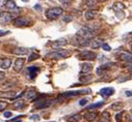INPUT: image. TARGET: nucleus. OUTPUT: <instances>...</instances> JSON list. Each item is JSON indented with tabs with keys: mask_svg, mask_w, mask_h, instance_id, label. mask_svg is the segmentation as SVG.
<instances>
[{
	"mask_svg": "<svg viewBox=\"0 0 132 122\" xmlns=\"http://www.w3.org/2000/svg\"><path fill=\"white\" fill-rule=\"evenodd\" d=\"M88 93H90L89 89H86V90H76V91H67V92L59 94L57 96V100L58 101H63L64 99H68V98H71V97H74V96H78V95H81V94H88Z\"/></svg>",
	"mask_w": 132,
	"mask_h": 122,
	"instance_id": "1",
	"label": "nucleus"
},
{
	"mask_svg": "<svg viewBox=\"0 0 132 122\" xmlns=\"http://www.w3.org/2000/svg\"><path fill=\"white\" fill-rule=\"evenodd\" d=\"M76 35L81 38H84V39H93L96 35V31H94L88 26H83L77 31Z\"/></svg>",
	"mask_w": 132,
	"mask_h": 122,
	"instance_id": "2",
	"label": "nucleus"
},
{
	"mask_svg": "<svg viewBox=\"0 0 132 122\" xmlns=\"http://www.w3.org/2000/svg\"><path fill=\"white\" fill-rule=\"evenodd\" d=\"M71 56V52L68 50H57L54 52H51L49 54L46 55V58H50V59H64Z\"/></svg>",
	"mask_w": 132,
	"mask_h": 122,
	"instance_id": "3",
	"label": "nucleus"
},
{
	"mask_svg": "<svg viewBox=\"0 0 132 122\" xmlns=\"http://www.w3.org/2000/svg\"><path fill=\"white\" fill-rule=\"evenodd\" d=\"M4 7L9 11V13L12 15L13 18H17L20 14V9L17 6V4H16V2L14 1V0H7V1H5Z\"/></svg>",
	"mask_w": 132,
	"mask_h": 122,
	"instance_id": "4",
	"label": "nucleus"
},
{
	"mask_svg": "<svg viewBox=\"0 0 132 122\" xmlns=\"http://www.w3.org/2000/svg\"><path fill=\"white\" fill-rule=\"evenodd\" d=\"M62 14H63V9L62 8H60V7H52V8L47 9L46 17L49 20H55L58 17H60Z\"/></svg>",
	"mask_w": 132,
	"mask_h": 122,
	"instance_id": "5",
	"label": "nucleus"
},
{
	"mask_svg": "<svg viewBox=\"0 0 132 122\" xmlns=\"http://www.w3.org/2000/svg\"><path fill=\"white\" fill-rule=\"evenodd\" d=\"M30 23H31V21L27 17H17V18H15V20L13 22L14 26H16V27H26V26H29Z\"/></svg>",
	"mask_w": 132,
	"mask_h": 122,
	"instance_id": "6",
	"label": "nucleus"
},
{
	"mask_svg": "<svg viewBox=\"0 0 132 122\" xmlns=\"http://www.w3.org/2000/svg\"><path fill=\"white\" fill-rule=\"evenodd\" d=\"M77 58L80 60H89L93 61L97 58V54L92 52V51H82L81 53H79L77 55Z\"/></svg>",
	"mask_w": 132,
	"mask_h": 122,
	"instance_id": "7",
	"label": "nucleus"
},
{
	"mask_svg": "<svg viewBox=\"0 0 132 122\" xmlns=\"http://www.w3.org/2000/svg\"><path fill=\"white\" fill-rule=\"evenodd\" d=\"M53 100L51 98H42V99H38V101L36 103L35 107L37 109H47L52 105Z\"/></svg>",
	"mask_w": 132,
	"mask_h": 122,
	"instance_id": "8",
	"label": "nucleus"
},
{
	"mask_svg": "<svg viewBox=\"0 0 132 122\" xmlns=\"http://www.w3.org/2000/svg\"><path fill=\"white\" fill-rule=\"evenodd\" d=\"M17 97H18V91H14V90L0 91V98L12 99V98H17Z\"/></svg>",
	"mask_w": 132,
	"mask_h": 122,
	"instance_id": "9",
	"label": "nucleus"
},
{
	"mask_svg": "<svg viewBox=\"0 0 132 122\" xmlns=\"http://www.w3.org/2000/svg\"><path fill=\"white\" fill-rule=\"evenodd\" d=\"M112 8H113V11L116 12V15L118 16V18H119V17H120V19H123V18H124V16H125V14H124L125 5H124L123 3H121V2H116V3L113 4Z\"/></svg>",
	"mask_w": 132,
	"mask_h": 122,
	"instance_id": "10",
	"label": "nucleus"
},
{
	"mask_svg": "<svg viewBox=\"0 0 132 122\" xmlns=\"http://www.w3.org/2000/svg\"><path fill=\"white\" fill-rule=\"evenodd\" d=\"M12 19H13V17H12V15L9 12H2V13H0V24L6 25V24L11 23Z\"/></svg>",
	"mask_w": 132,
	"mask_h": 122,
	"instance_id": "11",
	"label": "nucleus"
},
{
	"mask_svg": "<svg viewBox=\"0 0 132 122\" xmlns=\"http://www.w3.org/2000/svg\"><path fill=\"white\" fill-rule=\"evenodd\" d=\"M99 94L102 95L104 98H107V97H109V96L114 94V88H112V87H105V88L100 90Z\"/></svg>",
	"mask_w": 132,
	"mask_h": 122,
	"instance_id": "12",
	"label": "nucleus"
},
{
	"mask_svg": "<svg viewBox=\"0 0 132 122\" xmlns=\"http://www.w3.org/2000/svg\"><path fill=\"white\" fill-rule=\"evenodd\" d=\"M25 63V59L24 58H18L15 63H14V70L15 72H20L23 68V65Z\"/></svg>",
	"mask_w": 132,
	"mask_h": 122,
	"instance_id": "13",
	"label": "nucleus"
},
{
	"mask_svg": "<svg viewBox=\"0 0 132 122\" xmlns=\"http://www.w3.org/2000/svg\"><path fill=\"white\" fill-rule=\"evenodd\" d=\"M97 15H98V12L97 11H95V9H88V11L85 12L84 18H85V20L90 21V20H94L97 17Z\"/></svg>",
	"mask_w": 132,
	"mask_h": 122,
	"instance_id": "14",
	"label": "nucleus"
},
{
	"mask_svg": "<svg viewBox=\"0 0 132 122\" xmlns=\"http://www.w3.org/2000/svg\"><path fill=\"white\" fill-rule=\"evenodd\" d=\"M12 53L15 54V55L24 56V55H26V54L29 53V50H28L27 48H16V49H14V50L12 51Z\"/></svg>",
	"mask_w": 132,
	"mask_h": 122,
	"instance_id": "15",
	"label": "nucleus"
},
{
	"mask_svg": "<svg viewBox=\"0 0 132 122\" xmlns=\"http://www.w3.org/2000/svg\"><path fill=\"white\" fill-rule=\"evenodd\" d=\"M102 45H103V40L101 38H94V39L90 40V44H89L90 48H93V49H98V48H100Z\"/></svg>",
	"mask_w": 132,
	"mask_h": 122,
	"instance_id": "16",
	"label": "nucleus"
},
{
	"mask_svg": "<svg viewBox=\"0 0 132 122\" xmlns=\"http://www.w3.org/2000/svg\"><path fill=\"white\" fill-rule=\"evenodd\" d=\"M50 45H51L52 48H59V47H63V46L67 45V40H65L64 38H60V39L52 42Z\"/></svg>",
	"mask_w": 132,
	"mask_h": 122,
	"instance_id": "17",
	"label": "nucleus"
},
{
	"mask_svg": "<svg viewBox=\"0 0 132 122\" xmlns=\"http://www.w3.org/2000/svg\"><path fill=\"white\" fill-rule=\"evenodd\" d=\"M93 69V64L89 62H84L81 64V74H87Z\"/></svg>",
	"mask_w": 132,
	"mask_h": 122,
	"instance_id": "18",
	"label": "nucleus"
},
{
	"mask_svg": "<svg viewBox=\"0 0 132 122\" xmlns=\"http://www.w3.org/2000/svg\"><path fill=\"white\" fill-rule=\"evenodd\" d=\"M23 95H24V97L26 99H35L37 97V92L35 90H27V91L24 92Z\"/></svg>",
	"mask_w": 132,
	"mask_h": 122,
	"instance_id": "19",
	"label": "nucleus"
},
{
	"mask_svg": "<svg viewBox=\"0 0 132 122\" xmlns=\"http://www.w3.org/2000/svg\"><path fill=\"white\" fill-rule=\"evenodd\" d=\"M28 72H29L30 79H35L36 76L38 75V73L40 72V68L38 66H30V67H28Z\"/></svg>",
	"mask_w": 132,
	"mask_h": 122,
	"instance_id": "20",
	"label": "nucleus"
},
{
	"mask_svg": "<svg viewBox=\"0 0 132 122\" xmlns=\"http://www.w3.org/2000/svg\"><path fill=\"white\" fill-rule=\"evenodd\" d=\"M119 58L123 61H132V54L131 53H127V52H123L119 55Z\"/></svg>",
	"mask_w": 132,
	"mask_h": 122,
	"instance_id": "21",
	"label": "nucleus"
},
{
	"mask_svg": "<svg viewBox=\"0 0 132 122\" xmlns=\"http://www.w3.org/2000/svg\"><path fill=\"white\" fill-rule=\"evenodd\" d=\"M97 116H98V113H97V112H93V111L87 112V113L84 114V118H85L87 121H93V120H95Z\"/></svg>",
	"mask_w": 132,
	"mask_h": 122,
	"instance_id": "22",
	"label": "nucleus"
},
{
	"mask_svg": "<svg viewBox=\"0 0 132 122\" xmlns=\"http://www.w3.org/2000/svg\"><path fill=\"white\" fill-rule=\"evenodd\" d=\"M0 66H1L3 69H9L11 66H12V60L10 58H6L4 60L1 61V64H0Z\"/></svg>",
	"mask_w": 132,
	"mask_h": 122,
	"instance_id": "23",
	"label": "nucleus"
},
{
	"mask_svg": "<svg viewBox=\"0 0 132 122\" xmlns=\"http://www.w3.org/2000/svg\"><path fill=\"white\" fill-rule=\"evenodd\" d=\"M110 108H111V110H113V111H122L123 108H124V104H123L122 101H118V103L112 104V105L110 106Z\"/></svg>",
	"mask_w": 132,
	"mask_h": 122,
	"instance_id": "24",
	"label": "nucleus"
},
{
	"mask_svg": "<svg viewBox=\"0 0 132 122\" xmlns=\"http://www.w3.org/2000/svg\"><path fill=\"white\" fill-rule=\"evenodd\" d=\"M101 122H111V119H110V114H109L107 111H104V112L102 113Z\"/></svg>",
	"mask_w": 132,
	"mask_h": 122,
	"instance_id": "25",
	"label": "nucleus"
},
{
	"mask_svg": "<svg viewBox=\"0 0 132 122\" xmlns=\"http://www.w3.org/2000/svg\"><path fill=\"white\" fill-rule=\"evenodd\" d=\"M80 119H81V115H80V114H75V115L70 116V117L67 119V121H68V122H78Z\"/></svg>",
	"mask_w": 132,
	"mask_h": 122,
	"instance_id": "26",
	"label": "nucleus"
},
{
	"mask_svg": "<svg viewBox=\"0 0 132 122\" xmlns=\"http://www.w3.org/2000/svg\"><path fill=\"white\" fill-rule=\"evenodd\" d=\"M104 105V101H100V103H96V104H93V105H89L86 109H88L89 111H92V110H94V109H98V108H100V107H102Z\"/></svg>",
	"mask_w": 132,
	"mask_h": 122,
	"instance_id": "27",
	"label": "nucleus"
},
{
	"mask_svg": "<svg viewBox=\"0 0 132 122\" xmlns=\"http://www.w3.org/2000/svg\"><path fill=\"white\" fill-rule=\"evenodd\" d=\"M92 79H93V76H92V75H82L79 80H80V82L87 83V82H89Z\"/></svg>",
	"mask_w": 132,
	"mask_h": 122,
	"instance_id": "28",
	"label": "nucleus"
},
{
	"mask_svg": "<svg viewBox=\"0 0 132 122\" xmlns=\"http://www.w3.org/2000/svg\"><path fill=\"white\" fill-rule=\"evenodd\" d=\"M23 106H24V100L23 99H17L14 103V108H16V109H21V108H23Z\"/></svg>",
	"mask_w": 132,
	"mask_h": 122,
	"instance_id": "29",
	"label": "nucleus"
},
{
	"mask_svg": "<svg viewBox=\"0 0 132 122\" xmlns=\"http://www.w3.org/2000/svg\"><path fill=\"white\" fill-rule=\"evenodd\" d=\"M85 4H86L87 7L93 8V7L97 4V0H86V1H85Z\"/></svg>",
	"mask_w": 132,
	"mask_h": 122,
	"instance_id": "30",
	"label": "nucleus"
},
{
	"mask_svg": "<svg viewBox=\"0 0 132 122\" xmlns=\"http://www.w3.org/2000/svg\"><path fill=\"white\" fill-rule=\"evenodd\" d=\"M38 58H40V55H39V54H37V53H32V54L29 56L28 61H29V62H31V61H35V60H37Z\"/></svg>",
	"mask_w": 132,
	"mask_h": 122,
	"instance_id": "31",
	"label": "nucleus"
},
{
	"mask_svg": "<svg viewBox=\"0 0 132 122\" xmlns=\"http://www.w3.org/2000/svg\"><path fill=\"white\" fill-rule=\"evenodd\" d=\"M125 114V112L124 111H120V113L116 116V120H117V122H122V118H123V115Z\"/></svg>",
	"mask_w": 132,
	"mask_h": 122,
	"instance_id": "32",
	"label": "nucleus"
},
{
	"mask_svg": "<svg viewBox=\"0 0 132 122\" xmlns=\"http://www.w3.org/2000/svg\"><path fill=\"white\" fill-rule=\"evenodd\" d=\"M6 107H7V103H5V101H0V112L4 111V110L6 109Z\"/></svg>",
	"mask_w": 132,
	"mask_h": 122,
	"instance_id": "33",
	"label": "nucleus"
},
{
	"mask_svg": "<svg viewBox=\"0 0 132 122\" xmlns=\"http://www.w3.org/2000/svg\"><path fill=\"white\" fill-rule=\"evenodd\" d=\"M101 47H102V49H103L104 51H111L110 46H109V45H107V44H103Z\"/></svg>",
	"mask_w": 132,
	"mask_h": 122,
	"instance_id": "34",
	"label": "nucleus"
},
{
	"mask_svg": "<svg viewBox=\"0 0 132 122\" xmlns=\"http://www.w3.org/2000/svg\"><path fill=\"white\" fill-rule=\"evenodd\" d=\"M29 119L30 120H34V121H38V120H40V116L39 115H31L30 117H29Z\"/></svg>",
	"mask_w": 132,
	"mask_h": 122,
	"instance_id": "35",
	"label": "nucleus"
},
{
	"mask_svg": "<svg viewBox=\"0 0 132 122\" xmlns=\"http://www.w3.org/2000/svg\"><path fill=\"white\" fill-rule=\"evenodd\" d=\"M72 20H73V18H72L71 16H65V17L63 18V21H64V22H71Z\"/></svg>",
	"mask_w": 132,
	"mask_h": 122,
	"instance_id": "36",
	"label": "nucleus"
},
{
	"mask_svg": "<svg viewBox=\"0 0 132 122\" xmlns=\"http://www.w3.org/2000/svg\"><path fill=\"white\" fill-rule=\"evenodd\" d=\"M59 2L62 4H69L72 2V0H59Z\"/></svg>",
	"mask_w": 132,
	"mask_h": 122,
	"instance_id": "37",
	"label": "nucleus"
},
{
	"mask_svg": "<svg viewBox=\"0 0 132 122\" xmlns=\"http://www.w3.org/2000/svg\"><path fill=\"white\" fill-rule=\"evenodd\" d=\"M10 31H5V30H0V36H4L6 34H9Z\"/></svg>",
	"mask_w": 132,
	"mask_h": 122,
	"instance_id": "38",
	"label": "nucleus"
},
{
	"mask_svg": "<svg viewBox=\"0 0 132 122\" xmlns=\"http://www.w3.org/2000/svg\"><path fill=\"white\" fill-rule=\"evenodd\" d=\"M5 1L6 0H0V9H2L5 5Z\"/></svg>",
	"mask_w": 132,
	"mask_h": 122,
	"instance_id": "39",
	"label": "nucleus"
},
{
	"mask_svg": "<svg viewBox=\"0 0 132 122\" xmlns=\"http://www.w3.org/2000/svg\"><path fill=\"white\" fill-rule=\"evenodd\" d=\"M87 101H88L87 99H81V100L79 101V105H80V106H85V105L87 104Z\"/></svg>",
	"mask_w": 132,
	"mask_h": 122,
	"instance_id": "40",
	"label": "nucleus"
},
{
	"mask_svg": "<svg viewBox=\"0 0 132 122\" xmlns=\"http://www.w3.org/2000/svg\"><path fill=\"white\" fill-rule=\"evenodd\" d=\"M5 79V74L3 72H0V81H2Z\"/></svg>",
	"mask_w": 132,
	"mask_h": 122,
	"instance_id": "41",
	"label": "nucleus"
},
{
	"mask_svg": "<svg viewBox=\"0 0 132 122\" xmlns=\"http://www.w3.org/2000/svg\"><path fill=\"white\" fill-rule=\"evenodd\" d=\"M3 116H4V118H11L12 113H11V112H5V113L3 114Z\"/></svg>",
	"mask_w": 132,
	"mask_h": 122,
	"instance_id": "42",
	"label": "nucleus"
},
{
	"mask_svg": "<svg viewBox=\"0 0 132 122\" xmlns=\"http://www.w3.org/2000/svg\"><path fill=\"white\" fill-rule=\"evenodd\" d=\"M125 94H126L127 96H132V91H126Z\"/></svg>",
	"mask_w": 132,
	"mask_h": 122,
	"instance_id": "43",
	"label": "nucleus"
},
{
	"mask_svg": "<svg viewBox=\"0 0 132 122\" xmlns=\"http://www.w3.org/2000/svg\"><path fill=\"white\" fill-rule=\"evenodd\" d=\"M35 8H36L37 11H41V6H40V5H36Z\"/></svg>",
	"mask_w": 132,
	"mask_h": 122,
	"instance_id": "44",
	"label": "nucleus"
},
{
	"mask_svg": "<svg viewBox=\"0 0 132 122\" xmlns=\"http://www.w3.org/2000/svg\"><path fill=\"white\" fill-rule=\"evenodd\" d=\"M128 70H129V72H131V73H132V64H131V65H129V66H128Z\"/></svg>",
	"mask_w": 132,
	"mask_h": 122,
	"instance_id": "45",
	"label": "nucleus"
},
{
	"mask_svg": "<svg viewBox=\"0 0 132 122\" xmlns=\"http://www.w3.org/2000/svg\"><path fill=\"white\" fill-rule=\"evenodd\" d=\"M12 122H21V120H13Z\"/></svg>",
	"mask_w": 132,
	"mask_h": 122,
	"instance_id": "46",
	"label": "nucleus"
},
{
	"mask_svg": "<svg viewBox=\"0 0 132 122\" xmlns=\"http://www.w3.org/2000/svg\"><path fill=\"white\" fill-rule=\"evenodd\" d=\"M129 119L132 121V111H131V116H129Z\"/></svg>",
	"mask_w": 132,
	"mask_h": 122,
	"instance_id": "47",
	"label": "nucleus"
},
{
	"mask_svg": "<svg viewBox=\"0 0 132 122\" xmlns=\"http://www.w3.org/2000/svg\"><path fill=\"white\" fill-rule=\"evenodd\" d=\"M22 1H24V2H27V1H29V0H22Z\"/></svg>",
	"mask_w": 132,
	"mask_h": 122,
	"instance_id": "48",
	"label": "nucleus"
},
{
	"mask_svg": "<svg viewBox=\"0 0 132 122\" xmlns=\"http://www.w3.org/2000/svg\"><path fill=\"white\" fill-rule=\"evenodd\" d=\"M0 64H1V61H0Z\"/></svg>",
	"mask_w": 132,
	"mask_h": 122,
	"instance_id": "49",
	"label": "nucleus"
},
{
	"mask_svg": "<svg viewBox=\"0 0 132 122\" xmlns=\"http://www.w3.org/2000/svg\"><path fill=\"white\" fill-rule=\"evenodd\" d=\"M131 49H132V46H131Z\"/></svg>",
	"mask_w": 132,
	"mask_h": 122,
	"instance_id": "50",
	"label": "nucleus"
}]
</instances>
